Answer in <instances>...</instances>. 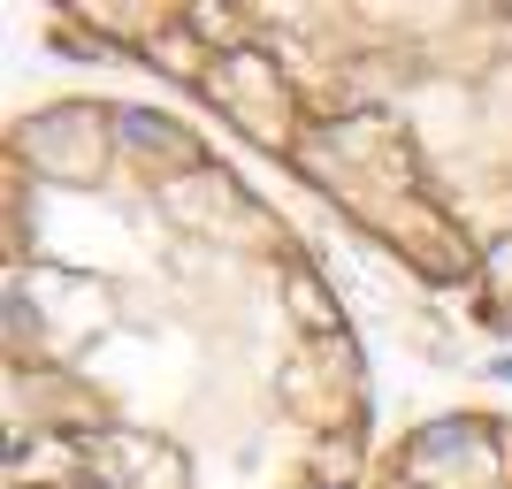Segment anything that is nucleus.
Returning a JSON list of instances; mask_svg holds the SVG:
<instances>
[{"instance_id":"1","label":"nucleus","mask_w":512,"mask_h":489,"mask_svg":"<svg viewBox=\"0 0 512 489\" xmlns=\"http://www.w3.org/2000/svg\"><path fill=\"white\" fill-rule=\"evenodd\" d=\"M8 436L31 489H352L367 367L245 176L153 107L62 100L8 138Z\"/></svg>"},{"instance_id":"2","label":"nucleus","mask_w":512,"mask_h":489,"mask_svg":"<svg viewBox=\"0 0 512 489\" xmlns=\"http://www.w3.org/2000/svg\"><path fill=\"white\" fill-rule=\"evenodd\" d=\"M85 23L169 62L383 253L512 329V107H497L505 77L467 69L459 8H85Z\"/></svg>"},{"instance_id":"3","label":"nucleus","mask_w":512,"mask_h":489,"mask_svg":"<svg viewBox=\"0 0 512 489\" xmlns=\"http://www.w3.org/2000/svg\"><path fill=\"white\" fill-rule=\"evenodd\" d=\"M375 489H512V421L490 413L428 421L383 459Z\"/></svg>"}]
</instances>
